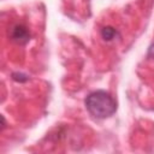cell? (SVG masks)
I'll list each match as a JSON object with an SVG mask.
<instances>
[{"mask_svg": "<svg viewBox=\"0 0 154 154\" xmlns=\"http://www.w3.org/2000/svg\"><path fill=\"white\" fill-rule=\"evenodd\" d=\"M12 78H13L14 81H17V82H26V81H28V76H25V75H23V73H18V72L13 73V75H12Z\"/></svg>", "mask_w": 154, "mask_h": 154, "instance_id": "obj_4", "label": "cell"}, {"mask_svg": "<svg viewBox=\"0 0 154 154\" xmlns=\"http://www.w3.org/2000/svg\"><path fill=\"white\" fill-rule=\"evenodd\" d=\"M88 112L99 119L111 117L117 111V102L106 90H95L90 93L84 101Z\"/></svg>", "mask_w": 154, "mask_h": 154, "instance_id": "obj_1", "label": "cell"}, {"mask_svg": "<svg viewBox=\"0 0 154 154\" xmlns=\"http://www.w3.org/2000/svg\"><path fill=\"white\" fill-rule=\"evenodd\" d=\"M10 36H11V38L16 43H19V45H24V43H26L30 40L29 30L24 25H22V24L13 25L11 31H10Z\"/></svg>", "mask_w": 154, "mask_h": 154, "instance_id": "obj_2", "label": "cell"}, {"mask_svg": "<svg viewBox=\"0 0 154 154\" xmlns=\"http://www.w3.org/2000/svg\"><path fill=\"white\" fill-rule=\"evenodd\" d=\"M117 34H118L117 30H116L114 28L109 26V25L103 26L102 30H101V36H102V38H103L105 41H112V40L117 36Z\"/></svg>", "mask_w": 154, "mask_h": 154, "instance_id": "obj_3", "label": "cell"}]
</instances>
